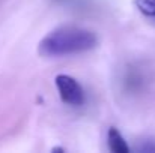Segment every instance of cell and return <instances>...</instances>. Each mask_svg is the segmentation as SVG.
<instances>
[{
	"mask_svg": "<svg viewBox=\"0 0 155 153\" xmlns=\"http://www.w3.org/2000/svg\"><path fill=\"white\" fill-rule=\"evenodd\" d=\"M97 45L98 38L92 30L66 24L48 32L38 44V51L45 57H68L87 53Z\"/></svg>",
	"mask_w": 155,
	"mask_h": 153,
	"instance_id": "1",
	"label": "cell"
},
{
	"mask_svg": "<svg viewBox=\"0 0 155 153\" xmlns=\"http://www.w3.org/2000/svg\"><path fill=\"white\" fill-rule=\"evenodd\" d=\"M120 90L128 96H136L142 93L148 86V75L137 63H127L119 75Z\"/></svg>",
	"mask_w": 155,
	"mask_h": 153,
	"instance_id": "2",
	"label": "cell"
},
{
	"mask_svg": "<svg viewBox=\"0 0 155 153\" xmlns=\"http://www.w3.org/2000/svg\"><path fill=\"white\" fill-rule=\"evenodd\" d=\"M54 83H56V89L59 92L60 99L65 104L71 107H81L84 104L86 101L84 90L75 78L66 74H59L54 78Z\"/></svg>",
	"mask_w": 155,
	"mask_h": 153,
	"instance_id": "3",
	"label": "cell"
},
{
	"mask_svg": "<svg viewBox=\"0 0 155 153\" xmlns=\"http://www.w3.org/2000/svg\"><path fill=\"white\" fill-rule=\"evenodd\" d=\"M107 144H108V149L113 153H128L130 152V147H128L125 138L122 137V134L119 132V129L114 128V126L108 128Z\"/></svg>",
	"mask_w": 155,
	"mask_h": 153,
	"instance_id": "4",
	"label": "cell"
},
{
	"mask_svg": "<svg viewBox=\"0 0 155 153\" xmlns=\"http://www.w3.org/2000/svg\"><path fill=\"white\" fill-rule=\"evenodd\" d=\"M134 5L145 17L155 18V0H134Z\"/></svg>",
	"mask_w": 155,
	"mask_h": 153,
	"instance_id": "5",
	"label": "cell"
},
{
	"mask_svg": "<svg viewBox=\"0 0 155 153\" xmlns=\"http://www.w3.org/2000/svg\"><path fill=\"white\" fill-rule=\"evenodd\" d=\"M53 2L62 6H72V8H81L87 3V0H53Z\"/></svg>",
	"mask_w": 155,
	"mask_h": 153,
	"instance_id": "6",
	"label": "cell"
},
{
	"mask_svg": "<svg viewBox=\"0 0 155 153\" xmlns=\"http://www.w3.org/2000/svg\"><path fill=\"white\" fill-rule=\"evenodd\" d=\"M140 150L142 152H155V144H154V141H145V146H142L140 147Z\"/></svg>",
	"mask_w": 155,
	"mask_h": 153,
	"instance_id": "7",
	"label": "cell"
}]
</instances>
